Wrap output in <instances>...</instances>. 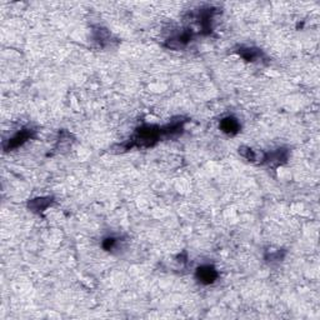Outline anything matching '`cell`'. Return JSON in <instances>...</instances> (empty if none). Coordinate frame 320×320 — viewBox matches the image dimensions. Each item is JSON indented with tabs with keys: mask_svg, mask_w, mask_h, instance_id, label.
Returning <instances> with one entry per match:
<instances>
[{
	"mask_svg": "<svg viewBox=\"0 0 320 320\" xmlns=\"http://www.w3.org/2000/svg\"><path fill=\"white\" fill-rule=\"evenodd\" d=\"M161 136L164 138L163 128H159L157 125H144L136 129L135 134L129 139V141L122 145V149L129 150L133 147H153L160 140Z\"/></svg>",
	"mask_w": 320,
	"mask_h": 320,
	"instance_id": "obj_1",
	"label": "cell"
},
{
	"mask_svg": "<svg viewBox=\"0 0 320 320\" xmlns=\"http://www.w3.org/2000/svg\"><path fill=\"white\" fill-rule=\"evenodd\" d=\"M218 271L215 270L214 266L212 265H203L196 269V279L201 284L210 285L217 280Z\"/></svg>",
	"mask_w": 320,
	"mask_h": 320,
	"instance_id": "obj_4",
	"label": "cell"
},
{
	"mask_svg": "<svg viewBox=\"0 0 320 320\" xmlns=\"http://www.w3.org/2000/svg\"><path fill=\"white\" fill-rule=\"evenodd\" d=\"M239 153H240L244 158H247L248 160H250V161H254V160H256V158H258L256 157V154H255L254 150H252L248 147L239 148Z\"/></svg>",
	"mask_w": 320,
	"mask_h": 320,
	"instance_id": "obj_8",
	"label": "cell"
},
{
	"mask_svg": "<svg viewBox=\"0 0 320 320\" xmlns=\"http://www.w3.org/2000/svg\"><path fill=\"white\" fill-rule=\"evenodd\" d=\"M289 157V152L287 149H277L274 152L265 153L261 158V163L269 166H278L284 164Z\"/></svg>",
	"mask_w": 320,
	"mask_h": 320,
	"instance_id": "obj_2",
	"label": "cell"
},
{
	"mask_svg": "<svg viewBox=\"0 0 320 320\" xmlns=\"http://www.w3.org/2000/svg\"><path fill=\"white\" fill-rule=\"evenodd\" d=\"M117 243H118V239L114 238V236H110V238L104 239L103 248L105 250H108V252H110V250H113L115 247H117Z\"/></svg>",
	"mask_w": 320,
	"mask_h": 320,
	"instance_id": "obj_9",
	"label": "cell"
},
{
	"mask_svg": "<svg viewBox=\"0 0 320 320\" xmlns=\"http://www.w3.org/2000/svg\"><path fill=\"white\" fill-rule=\"evenodd\" d=\"M52 203H53L52 198H38L30 201L28 205H29V208L33 210V212L40 213L43 212V210H45Z\"/></svg>",
	"mask_w": 320,
	"mask_h": 320,
	"instance_id": "obj_7",
	"label": "cell"
},
{
	"mask_svg": "<svg viewBox=\"0 0 320 320\" xmlns=\"http://www.w3.org/2000/svg\"><path fill=\"white\" fill-rule=\"evenodd\" d=\"M34 136V130L32 129H23L19 133H17L13 138L9 139L5 144H4V149L5 150H13L17 148L22 147L23 144L27 143L29 139H32Z\"/></svg>",
	"mask_w": 320,
	"mask_h": 320,
	"instance_id": "obj_3",
	"label": "cell"
},
{
	"mask_svg": "<svg viewBox=\"0 0 320 320\" xmlns=\"http://www.w3.org/2000/svg\"><path fill=\"white\" fill-rule=\"evenodd\" d=\"M219 127L222 129V131H224L228 135H235L240 130V123L234 117H226L224 119H222Z\"/></svg>",
	"mask_w": 320,
	"mask_h": 320,
	"instance_id": "obj_5",
	"label": "cell"
},
{
	"mask_svg": "<svg viewBox=\"0 0 320 320\" xmlns=\"http://www.w3.org/2000/svg\"><path fill=\"white\" fill-rule=\"evenodd\" d=\"M239 54H240L242 58H244L245 60H248V62H255V60L260 59L263 57L261 50L255 49V48H244V46H242L239 49Z\"/></svg>",
	"mask_w": 320,
	"mask_h": 320,
	"instance_id": "obj_6",
	"label": "cell"
}]
</instances>
